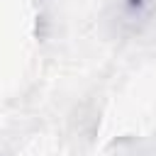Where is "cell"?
<instances>
[{"mask_svg":"<svg viewBox=\"0 0 156 156\" xmlns=\"http://www.w3.org/2000/svg\"><path fill=\"white\" fill-rule=\"evenodd\" d=\"M154 12V2L151 0H117V24L122 29H129V32H139L149 17Z\"/></svg>","mask_w":156,"mask_h":156,"instance_id":"1","label":"cell"}]
</instances>
